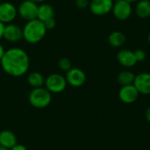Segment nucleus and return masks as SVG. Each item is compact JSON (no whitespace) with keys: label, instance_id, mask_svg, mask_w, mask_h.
I'll use <instances>...</instances> for the list:
<instances>
[{"label":"nucleus","instance_id":"29","mask_svg":"<svg viewBox=\"0 0 150 150\" xmlns=\"http://www.w3.org/2000/svg\"><path fill=\"white\" fill-rule=\"evenodd\" d=\"M125 1H127L128 3L132 4V3H135V2H138L139 0H125Z\"/></svg>","mask_w":150,"mask_h":150},{"label":"nucleus","instance_id":"19","mask_svg":"<svg viewBox=\"0 0 150 150\" xmlns=\"http://www.w3.org/2000/svg\"><path fill=\"white\" fill-rule=\"evenodd\" d=\"M135 76L136 75H134V72L130 70H123L120 72V74L118 75L117 80L121 86L130 85V84H134Z\"/></svg>","mask_w":150,"mask_h":150},{"label":"nucleus","instance_id":"33","mask_svg":"<svg viewBox=\"0 0 150 150\" xmlns=\"http://www.w3.org/2000/svg\"><path fill=\"white\" fill-rule=\"evenodd\" d=\"M149 19H150V17H149Z\"/></svg>","mask_w":150,"mask_h":150},{"label":"nucleus","instance_id":"22","mask_svg":"<svg viewBox=\"0 0 150 150\" xmlns=\"http://www.w3.org/2000/svg\"><path fill=\"white\" fill-rule=\"evenodd\" d=\"M43 23H44L45 27H46V29H47V31H48V30H53V29L55 27V25H56V21H55L54 18H50V19H48V20L43 22Z\"/></svg>","mask_w":150,"mask_h":150},{"label":"nucleus","instance_id":"30","mask_svg":"<svg viewBox=\"0 0 150 150\" xmlns=\"http://www.w3.org/2000/svg\"><path fill=\"white\" fill-rule=\"evenodd\" d=\"M0 150H9V149H7L6 148H4V147H3V146H0Z\"/></svg>","mask_w":150,"mask_h":150},{"label":"nucleus","instance_id":"2","mask_svg":"<svg viewBox=\"0 0 150 150\" xmlns=\"http://www.w3.org/2000/svg\"><path fill=\"white\" fill-rule=\"evenodd\" d=\"M47 32L44 23L38 18L26 21L22 28L23 39L29 44H36L41 41Z\"/></svg>","mask_w":150,"mask_h":150},{"label":"nucleus","instance_id":"7","mask_svg":"<svg viewBox=\"0 0 150 150\" xmlns=\"http://www.w3.org/2000/svg\"><path fill=\"white\" fill-rule=\"evenodd\" d=\"M113 0H91L89 4L90 11L96 16H105L112 11Z\"/></svg>","mask_w":150,"mask_h":150},{"label":"nucleus","instance_id":"26","mask_svg":"<svg viewBox=\"0 0 150 150\" xmlns=\"http://www.w3.org/2000/svg\"><path fill=\"white\" fill-rule=\"evenodd\" d=\"M4 53H5V49H4V46H3L2 44H0V61H1L2 58L4 57Z\"/></svg>","mask_w":150,"mask_h":150},{"label":"nucleus","instance_id":"1","mask_svg":"<svg viewBox=\"0 0 150 150\" xmlns=\"http://www.w3.org/2000/svg\"><path fill=\"white\" fill-rule=\"evenodd\" d=\"M0 64L7 75L19 77L27 73L30 67V58L24 49L20 47H11L5 50Z\"/></svg>","mask_w":150,"mask_h":150},{"label":"nucleus","instance_id":"17","mask_svg":"<svg viewBox=\"0 0 150 150\" xmlns=\"http://www.w3.org/2000/svg\"><path fill=\"white\" fill-rule=\"evenodd\" d=\"M27 83L28 84L33 88H40V87H44L45 83V78L43 75L38 71H33L28 74L27 76Z\"/></svg>","mask_w":150,"mask_h":150},{"label":"nucleus","instance_id":"14","mask_svg":"<svg viewBox=\"0 0 150 150\" xmlns=\"http://www.w3.org/2000/svg\"><path fill=\"white\" fill-rule=\"evenodd\" d=\"M18 144V139L15 134L11 130H3L0 132V146L10 149Z\"/></svg>","mask_w":150,"mask_h":150},{"label":"nucleus","instance_id":"24","mask_svg":"<svg viewBox=\"0 0 150 150\" xmlns=\"http://www.w3.org/2000/svg\"><path fill=\"white\" fill-rule=\"evenodd\" d=\"M9 150H28V149H27V148H26V147H25V145L18 143L17 145H15V146H14L13 148L10 149Z\"/></svg>","mask_w":150,"mask_h":150},{"label":"nucleus","instance_id":"31","mask_svg":"<svg viewBox=\"0 0 150 150\" xmlns=\"http://www.w3.org/2000/svg\"><path fill=\"white\" fill-rule=\"evenodd\" d=\"M148 41H149V43L150 44V32L149 33V35H148Z\"/></svg>","mask_w":150,"mask_h":150},{"label":"nucleus","instance_id":"10","mask_svg":"<svg viewBox=\"0 0 150 150\" xmlns=\"http://www.w3.org/2000/svg\"><path fill=\"white\" fill-rule=\"evenodd\" d=\"M3 38L11 43L18 42L23 39L22 28L18 25L14 23L4 25Z\"/></svg>","mask_w":150,"mask_h":150},{"label":"nucleus","instance_id":"15","mask_svg":"<svg viewBox=\"0 0 150 150\" xmlns=\"http://www.w3.org/2000/svg\"><path fill=\"white\" fill-rule=\"evenodd\" d=\"M54 14H55L54 9L49 4L43 3V4H40L38 7L37 18L42 22H45L50 18H54Z\"/></svg>","mask_w":150,"mask_h":150},{"label":"nucleus","instance_id":"16","mask_svg":"<svg viewBox=\"0 0 150 150\" xmlns=\"http://www.w3.org/2000/svg\"><path fill=\"white\" fill-rule=\"evenodd\" d=\"M127 40V37L124 33L120 31H113L108 36V42L112 47H122Z\"/></svg>","mask_w":150,"mask_h":150},{"label":"nucleus","instance_id":"20","mask_svg":"<svg viewBox=\"0 0 150 150\" xmlns=\"http://www.w3.org/2000/svg\"><path fill=\"white\" fill-rule=\"evenodd\" d=\"M58 67L62 71L67 72L72 68L71 61L67 57H62L58 61Z\"/></svg>","mask_w":150,"mask_h":150},{"label":"nucleus","instance_id":"28","mask_svg":"<svg viewBox=\"0 0 150 150\" xmlns=\"http://www.w3.org/2000/svg\"><path fill=\"white\" fill-rule=\"evenodd\" d=\"M30 1H33V2H34V3H36L38 4H43L46 0H30Z\"/></svg>","mask_w":150,"mask_h":150},{"label":"nucleus","instance_id":"27","mask_svg":"<svg viewBox=\"0 0 150 150\" xmlns=\"http://www.w3.org/2000/svg\"><path fill=\"white\" fill-rule=\"evenodd\" d=\"M4 25L0 22V40L3 39V34H4Z\"/></svg>","mask_w":150,"mask_h":150},{"label":"nucleus","instance_id":"6","mask_svg":"<svg viewBox=\"0 0 150 150\" xmlns=\"http://www.w3.org/2000/svg\"><path fill=\"white\" fill-rule=\"evenodd\" d=\"M112 15L115 18L120 21H125L130 18L133 12V8L130 3L125 0H118L114 3L112 10Z\"/></svg>","mask_w":150,"mask_h":150},{"label":"nucleus","instance_id":"18","mask_svg":"<svg viewBox=\"0 0 150 150\" xmlns=\"http://www.w3.org/2000/svg\"><path fill=\"white\" fill-rule=\"evenodd\" d=\"M135 13L141 18L150 17V0H139L135 6Z\"/></svg>","mask_w":150,"mask_h":150},{"label":"nucleus","instance_id":"3","mask_svg":"<svg viewBox=\"0 0 150 150\" xmlns=\"http://www.w3.org/2000/svg\"><path fill=\"white\" fill-rule=\"evenodd\" d=\"M30 105L36 109H44L47 107L52 101V93L45 87L34 88L28 95Z\"/></svg>","mask_w":150,"mask_h":150},{"label":"nucleus","instance_id":"23","mask_svg":"<svg viewBox=\"0 0 150 150\" xmlns=\"http://www.w3.org/2000/svg\"><path fill=\"white\" fill-rule=\"evenodd\" d=\"M90 2L88 0H75V4L79 9H84L89 6Z\"/></svg>","mask_w":150,"mask_h":150},{"label":"nucleus","instance_id":"21","mask_svg":"<svg viewBox=\"0 0 150 150\" xmlns=\"http://www.w3.org/2000/svg\"><path fill=\"white\" fill-rule=\"evenodd\" d=\"M134 56H135L137 62H142L146 60L147 54L143 49H141V48L136 49L135 51H134Z\"/></svg>","mask_w":150,"mask_h":150},{"label":"nucleus","instance_id":"32","mask_svg":"<svg viewBox=\"0 0 150 150\" xmlns=\"http://www.w3.org/2000/svg\"><path fill=\"white\" fill-rule=\"evenodd\" d=\"M1 2H2V1H1V0H0V3H1Z\"/></svg>","mask_w":150,"mask_h":150},{"label":"nucleus","instance_id":"13","mask_svg":"<svg viewBox=\"0 0 150 150\" xmlns=\"http://www.w3.org/2000/svg\"><path fill=\"white\" fill-rule=\"evenodd\" d=\"M116 57L119 63L125 68H132L137 63L134 51L129 49H120Z\"/></svg>","mask_w":150,"mask_h":150},{"label":"nucleus","instance_id":"8","mask_svg":"<svg viewBox=\"0 0 150 150\" xmlns=\"http://www.w3.org/2000/svg\"><path fill=\"white\" fill-rule=\"evenodd\" d=\"M18 16L17 7L10 2L0 3V22L4 25L12 23Z\"/></svg>","mask_w":150,"mask_h":150},{"label":"nucleus","instance_id":"11","mask_svg":"<svg viewBox=\"0 0 150 150\" xmlns=\"http://www.w3.org/2000/svg\"><path fill=\"white\" fill-rule=\"evenodd\" d=\"M139 91L134 87V84L121 86L119 91V98L124 104H133L139 98Z\"/></svg>","mask_w":150,"mask_h":150},{"label":"nucleus","instance_id":"4","mask_svg":"<svg viewBox=\"0 0 150 150\" xmlns=\"http://www.w3.org/2000/svg\"><path fill=\"white\" fill-rule=\"evenodd\" d=\"M68 83L65 76L59 73H52L45 78L44 87L52 94H58L65 91Z\"/></svg>","mask_w":150,"mask_h":150},{"label":"nucleus","instance_id":"5","mask_svg":"<svg viewBox=\"0 0 150 150\" xmlns=\"http://www.w3.org/2000/svg\"><path fill=\"white\" fill-rule=\"evenodd\" d=\"M38 7L39 5L36 3L30 0H24L17 8L18 15L26 21L35 19L38 15Z\"/></svg>","mask_w":150,"mask_h":150},{"label":"nucleus","instance_id":"12","mask_svg":"<svg viewBox=\"0 0 150 150\" xmlns=\"http://www.w3.org/2000/svg\"><path fill=\"white\" fill-rule=\"evenodd\" d=\"M134 85L140 94L150 95V73L142 72L136 75Z\"/></svg>","mask_w":150,"mask_h":150},{"label":"nucleus","instance_id":"9","mask_svg":"<svg viewBox=\"0 0 150 150\" xmlns=\"http://www.w3.org/2000/svg\"><path fill=\"white\" fill-rule=\"evenodd\" d=\"M65 78L67 83L75 88L83 86L86 82V75L84 71L78 68H71L66 72Z\"/></svg>","mask_w":150,"mask_h":150},{"label":"nucleus","instance_id":"25","mask_svg":"<svg viewBox=\"0 0 150 150\" xmlns=\"http://www.w3.org/2000/svg\"><path fill=\"white\" fill-rule=\"evenodd\" d=\"M145 118H146L147 121L150 123V106L147 108V110L145 112Z\"/></svg>","mask_w":150,"mask_h":150}]
</instances>
